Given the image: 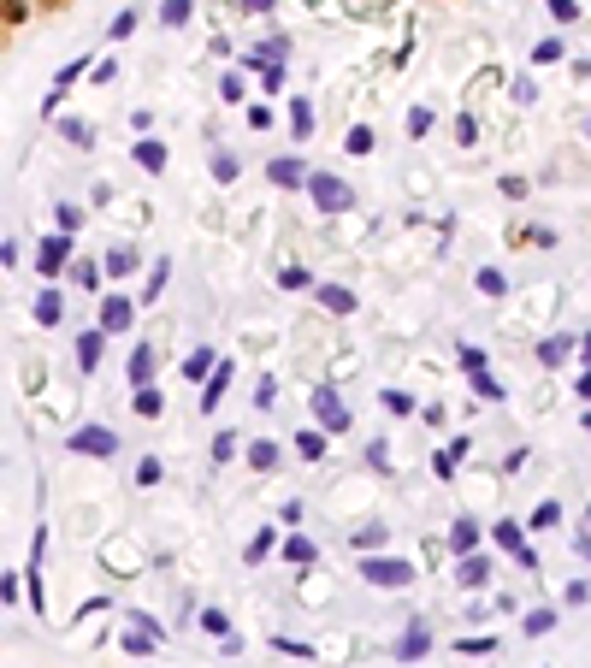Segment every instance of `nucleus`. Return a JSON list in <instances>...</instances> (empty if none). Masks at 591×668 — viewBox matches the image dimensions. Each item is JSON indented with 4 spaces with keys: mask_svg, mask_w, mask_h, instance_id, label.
<instances>
[{
    "mask_svg": "<svg viewBox=\"0 0 591 668\" xmlns=\"http://www.w3.org/2000/svg\"><path fill=\"white\" fill-rule=\"evenodd\" d=\"M361 580H367V586H379V592H396V586H408V580H414V568H408V562H396V556H367V562H361Z\"/></svg>",
    "mask_w": 591,
    "mask_h": 668,
    "instance_id": "obj_1",
    "label": "nucleus"
},
{
    "mask_svg": "<svg viewBox=\"0 0 591 668\" xmlns=\"http://www.w3.org/2000/svg\"><path fill=\"white\" fill-rule=\"evenodd\" d=\"M308 196H314V207H320V213H349V207H355V190H349L343 178H331V172H314Z\"/></svg>",
    "mask_w": 591,
    "mask_h": 668,
    "instance_id": "obj_2",
    "label": "nucleus"
},
{
    "mask_svg": "<svg viewBox=\"0 0 591 668\" xmlns=\"http://www.w3.org/2000/svg\"><path fill=\"white\" fill-rule=\"evenodd\" d=\"M66 444L77 450V456H101V462H107V456H119V432H107V426H77Z\"/></svg>",
    "mask_w": 591,
    "mask_h": 668,
    "instance_id": "obj_3",
    "label": "nucleus"
},
{
    "mask_svg": "<svg viewBox=\"0 0 591 668\" xmlns=\"http://www.w3.org/2000/svg\"><path fill=\"white\" fill-rule=\"evenodd\" d=\"M314 414H320V426H326V432H349V408L337 402L331 385H314Z\"/></svg>",
    "mask_w": 591,
    "mask_h": 668,
    "instance_id": "obj_4",
    "label": "nucleus"
},
{
    "mask_svg": "<svg viewBox=\"0 0 591 668\" xmlns=\"http://www.w3.org/2000/svg\"><path fill=\"white\" fill-rule=\"evenodd\" d=\"M266 178H272L278 190H308V184H314V172H308L302 160H290V154H284V160H272V166H266Z\"/></svg>",
    "mask_w": 591,
    "mask_h": 668,
    "instance_id": "obj_5",
    "label": "nucleus"
},
{
    "mask_svg": "<svg viewBox=\"0 0 591 668\" xmlns=\"http://www.w3.org/2000/svg\"><path fill=\"white\" fill-rule=\"evenodd\" d=\"M66 255H71V237H66V231L42 237V249H36V267H42V278H54V272L66 267Z\"/></svg>",
    "mask_w": 591,
    "mask_h": 668,
    "instance_id": "obj_6",
    "label": "nucleus"
},
{
    "mask_svg": "<svg viewBox=\"0 0 591 668\" xmlns=\"http://www.w3.org/2000/svg\"><path fill=\"white\" fill-rule=\"evenodd\" d=\"M426 645H432V627H426V621H414V627L402 633V645H396V657H402V663H420V657H426Z\"/></svg>",
    "mask_w": 591,
    "mask_h": 668,
    "instance_id": "obj_7",
    "label": "nucleus"
},
{
    "mask_svg": "<svg viewBox=\"0 0 591 668\" xmlns=\"http://www.w3.org/2000/svg\"><path fill=\"white\" fill-rule=\"evenodd\" d=\"M314 296L326 314H355V290H343V284H314Z\"/></svg>",
    "mask_w": 591,
    "mask_h": 668,
    "instance_id": "obj_8",
    "label": "nucleus"
},
{
    "mask_svg": "<svg viewBox=\"0 0 591 668\" xmlns=\"http://www.w3.org/2000/svg\"><path fill=\"white\" fill-rule=\"evenodd\" d=\"M131 326V302L125 296H101V332H125Z\"/></svg>",
    "mask_w": 591,
    "mask_h": 668,
    "instance_id": "obj_9",
    "label": "nucleus"
},
{
    "mask_svg": "<svg viewBox=\"0 0 591 668\" xmlns=\"http://www.w3.org/2000/svg\"><path fill=\"white\" fill-rule=\"evenodd\" d=\"M485 574H491V562H485V556H461V562H456V586H467V592H479V586H485Z\"/></svg>",
    "mask_w": 591,
    "mask_h": 668,
    "instance_id": "obj_10",
    "label": "nucleus"
},
{
    "mask_svg": "<svg viewBox=\"0 0 591 668\" xmlns=\"http://www.w3.org/2000/svg\"><path fill=\"white\" fill-rule=\"evenodd\" d=\"M66 314V296L60 290H36V326H60Z\"/></svg>",
    "mask_w": 591,
    "mask_h": 668,
    "instance_id": "obj_11",
    "label": "nucleus"
},
{
    "mask_svg": "<svg viewBox=\"0 0 591 668\" xmlns=\"http://www.w3.org/2000/svg\"><path fill=\"white\" fill-rule=\"evenodd\" d=\"M101 349H107V332H83V337H77V367H83V373H95Z\"/></svg>",
    "mask_w": 591,
    "mask_h": 668,
    "instance_id": "obj_12",
    "label": "nucleus"
},
{
    "mask_svg": "<svg viewBox=\"0 0 591 668\" xmlns=\"http://www.w3.org/2000/svg\"><path fill=\"white\" fill-rule=\"evenodd\" d=\"M136 166H142V172H166V142L142 136V142H136Z\"/></svg>",
    "mask_w": 591,
    "mask_h": 668,
    "instance_id": "obj_13",
    "label": "nucleus"
},
{
    "mask_svg": "<svg viewBox=\"0 0 591 668\" xmlns=\"http://www.w3.org/2000/svg\"><path fill=\"white\" fill-rule=\"evenodd\" d=\"M284 562H296V568H314V562H320L314 538H284Z\"/></svg>",
    "mask_w": 591,
    "mask_h": 668,
    "instance_id": "obj_14",
    "label": "nucleus"
},
{
    "mask_svg": "<svg viewBox=\"0 0 591 668\" xmlns=\"http://www.w3.org/2000/svg\"><path fill=\"white\" fill-rule=\"evenodd\" d=\"M225 385H231V361H219V367H213V385H201V408H207V414H213V402L225 397Z\"/></svg>",
    "mask_w": 591,
    "mask_h": 668,
    "instance_id": "obj_15",
    "label": "nucleus"
},
{
    "mask_svg": "<svg viewBox=\"0 0 591 668\" xmlns=\"http://www.w3.org/2000/svg\"><path fill=\"white\" fill-rule=\"evenodd\" d=\"M473 544H479V527H473V521H456V527H450V550H456V556H473Z\"/></svg>",
    "mask_w": 591,
    "mask_h": 668,
    "instance_id": "obj_16",
    "label": "nucleus"
},
{
    "mask_svg": "<svg viewBox=\"0 0 591 668\" xmlns=\"http://www.w3.org/2000/svg\"><path fill=\"white\" fill-rule=\"evenodd\" d=\"M568 349H574V337H544V343H538V361L556 367V361H568Z\"/></svg>",
    "mask_w": 591,
    "mask_h": 668,
    "instance_id": "obj_17",
    "label": "nucleus"
},
{
    "mask_svg": "<svg viewBox=\"0 0 591 668\" xmlns=\"http://www.w3.org/2000/svg\"><path fill=\"white\" fill-rule=\"evenodd\" d=\"M296 456H302V462H320V456H326V432H296Z\"/></svg>",
    "mask_w": 591,
    "mask_h": 668,
    "instance_id": "obj_18",
    "label": "nucleus"
},
{
    "mask_svg": "<svg viewBox=\"0 0 591 668\" xmlns=\"http://www.w3.org/2000/svg\"><path fill=\"white\" fill-rule=\"evenodd\" d=\"M521 627L532 633V639H544V633L556 627V609H550V603H544V609H526V621H521Z\"/></svg>",
    "mask_w": 591,
    "mask_h": 668,
    "instance_id": "obj_19",
    "label": "nucleus"
},
{
    "mask_svg": "<svg viewBox=\"0 0 591 668\" xmlns=\"http://www.w3.org/2000/svg\"><path fill=\"white\" fill-rule=\"evenodd\" d=\"M385 538H391V527H349V544H355V550H379Z\"/></svg>",
    "mask_w": 591,
    "mask_h": 668,
    "instance_id": "obj_20",
    "label": "nucleus"
},
{
    "mask_svg": "<svg viewBox=\"0 0 591 668\" xmlns=\"http://www.w3.org/2000/svg\"><path fill=\"white\" fill-rule=\"evenodd\" d=\"M148 379H154V349L142 343V349L131 355V385H148Z\"/></svg>",
    "mask_w": 591,
    "mask_h": 668,
    "instance_id": "obj_21",
    "label": "nucleus"
},
{
    "mask_svg": "<svg viewBox=\"0 0 591 668\" xmlns=\"http://www.w3.org/2000/svg\"><path fill=\"white\" fill-rule=\"evenodd\" d=\"M201 633H213V639H231V615H225V609H201Z\"/></svg>",
    "mask_w": 591,
    "mask_h": 668,
    "instance_id": "obj_22",
    "label": "nucleus"
},
{
    "mask_svg": "<svg viewBox=\"0 0 591 668\" xmlns=\"http://www.w3.org/2000/svg\"><path fill=\"white\" fill-rule=\"evenodd\" d=\"M491 533H497V544H503V550H515V556H521V550H526V538H521V521H497Z\"/></svg>",
    "mask_w": 591,
    "mask_h": 668,
    "instance_id": "obj_23",
    "label": "nucleus"
},
{
    "mask_svg": "<svg viewBox=\"0 0 591 668\" xmlns=\"http://www.w3.org/2000/svg\"><path fill=\"white\" fill-rule=\"evenodd\" d=\"M290 131L308 142V131H314V107H308V101H290Z\"/></svg>",
    "mask_w": 591,
    "mask_h": 668,
    "instance_id": "obj_24",
    "label": "nucleus"
},
{
    "mask_svg": "<svg viewBox=\"0 0 591 668\" xmlns=\"http://www.w3.org/2000/svg\"><path fill=\"white\" fill-rule=\"evenodd\" d=\"M107 272H113V278L136 272V249H119V243H113V249H107Z\"/></svg>",
    "mask_w": 591,
    "mask_h": 668,
    "instance_id": "obj_25",
    "label": "nucleus"
},
{
    "mask_svg": "<svg viewBox=\"0 0 591 668\" xmlns=\"http://www.w3.org/2000/svg\"><path fill=\"white\" fill-rule=\"evenodd\" d=\"M160 408H166V397H160L154 385H142V391H136V414H142V420H154Z\"/></svg>",
    "mask_w": 591,
    "mask_h": 668,
    "instance_id": "obj_26",
    "label": "nucleus"
},
{
    "mask_svg": "<svg viewBox=\"0 0 591 668\" xmlns=\"http://www.w3.org/2000/svg\"><path fill=\"white\" fill-rule=\"evenodd\" d=\"M473 284H479L485 296H503V290H509V278H503L497 267H479V278H473Z\"/></svg>",
    "mask_w": 591,
    "mask_h": 668,
    "instance_id": "obj_27",
    "label": "nucleus"
},
{
    "mask_svg": "<svg viewBox=\"0 0 591 668\" xmlns=\"http://www.w3.org/2000/svg\"><path fill=\"white\" fill-rule=\"evenodd\" d=\"M71 284H77V290H95V284H101V267H95V261H77V267H71Z\"/></svg>",
    "mask_w": 591,
    "mask_h": 668,
    "instance_id": "obj_28",
    "label": "nucleus"
},
{
    "mask_svg": "<svg viewBox=\"0 0 591 668\" xmlns=\"http://www.w3.org/2000/svg\"><path fill=\"white\" fill-rule=\"evenodd\" d=\"M154 645H160V639H154V633H142V627H131V633H125V651H131V657H148Z\"/></svg>",
    "mask_w": 591,
    "mask_h": 668,
    "instance_id": "obj_29",
    "label": "nucleus"
},
{
    "mask_svg": "<svg viewBox=\"0 0 591 668\" xmlns=\"http://www.w3.org/2000/svg\"><path fill=\"white\" fill-rule=\"evenodd\" d=\"M562 54H568V48H562V42H556V36H544V42H538V48H532V60H538V66H556V60H562Z\"/></svg>",
    "mask_w": 591,
    "mask_h": 668,
    "instance_id": "obj_30",
    "label": "nucleus"
},
{
    "mask_svg": "<svg viewBox=\"0 0 591 668\" xmlns=\"http://www.w3.org/2000/svg\"><path fill=\"white\" fill-rule=\"evenodd\" d=\"M556 521H562V503H550V497H544V503L532 509V521H526V527H556Z\"/></svg>",
    "mask_w": 591,
    "mask_h": 668,
    "instance_id": "obj_31",
    "label": "nucleus"
},
{
    "mask_svg": "<svg viewBox=\"0 0 591 668\" xmlns=\"http://www.w3.org/2000/svg\"><path fill=\"white\" fill-rule=\"evenodd\" d=\"M190 6H196V0H166V6H160V24H172V30H178V24L190 18Z\"/></svg>",
    "mask_w": 591,
    "mask_h": 668,
    "instance_id": "obj_32",
    "label": "nucleus"
},
{
    "mask_svg": "<svg viewBox=\"0 0 591 668\" xmlns=\"http://www.w3.org/2000/svg\"><path fill=\"white\" fill-rule=\"evenodd\" d=\"M473 391L485 402H503V385H497V373H473Z\"/></svg>",
    "mask_w": 591,
    "mask_h": 668,
    "instance_id": "obj_33",
    "label": "nucleus"
},
{
    "mask_svg": "<svg viewBox=\"0 0 591 668\" xmlns=\"http://www.w3.org/2000/svg\"><path fill=\"white\" fill-rule=\"evenodd\" d=\"M184 373H190V379H207V373H213V349H196V355L184 361Z\"/></svg>",
    "mask_w": 591,
    "mask_h": 668,
    "instance_id": "obj_34",
    "label": "nucleus"
},
{
    "mask_svg": "<svg viewBox=\"0 0 591 668\" xmlns=\"http://www.w3.org/2000/svg\"><path fill=\"white\" fill-rule=\"evenodd\" d=\"M213 178H219V184H231V178H237V154H225V148H219V154H213Z\"/></svg>",
    "mask_w": 591,
    "mask_h": 668,
    "instance_id": "obj_35",
    "label": "nucleus"
},
{
    "mask_svg": "<svg viewBox=\"0 0 591 668\" xmlns=\"http://www.w3.org/2000/svg\"><path fill=\"white\" fill-rule=\"evenodd\" d=\"M83 71H89L83 60H71V66H60V77H54V95H66V89L77 83V77H83Z\"/></svg>",
    "mask_w": 591,
    "mask_h": 668,
    "instance_id": "obj_36",
    "label": "nucleus"
},
{
    "mask_svg": "<svg viewBox=\"0 0 591 668\" xmlns=\"http://www.w3.org/2000/svg\"><path fill=\"white\" fill-rule=\"evenodd\" d=\"M343 148H349V154H367V148H373V131H367V125H355V131L343 136Z\"/></svg>",
    "mask_w": 591,
    "mask_h": 668,
    "instance_id": "obj_37",
    "label": "nucleus"
},
{
    "mask_svg": "<svg viewBox=\"0 0 591 668\" xmlns=\"http://www.w3.org/2000/svg\"><path fill=\"white\" fill-rule=\"evenodd\" d=\"M249 462H255V468H272V462H278V444H249Z\"/></svg>",
    "mask_w": 591,
    "mask_h": 668,
    "instance_id": "obj_38",
    "label": "nucleus"
},
{
    "mask_svg": "<svg viewBox=\"0 0 591 668\" xmlns=\"http://www.w3.org/2000/svg\"><path fill=\"white\" fill-rule=\"evenodd\" d=\"M54 219H60V231H77V225H83V213H77V207H71V201H60V207H54Z\"/></svg>",
    "mask_w": 591,
    "mask_h": 668,
    "instance_id": "obj_39",
    "label": "nucleus"
},
{
    "mask_svg": "<svg viewBox=\"0 0 591 668\" xmlns=\"http://www.w3.org/2000/svg\"><path fill=\"white\" fill-rule=\"evenodd\" d=\"M160 290H166V261H154V267H148V290H142V296H148V302H154V296H160Z\"/></svg>",
    "mask_w": 591,
    "mask_h": 668,
    "instance_id": "obj_40",
    "label": "nucleus"
},
{
    "mask_svg": "<svg viewBox=\"0 0 591 668\" xmlns=\"http://www.w3.org/2000/svg\"><path fill=\"white\" fill-rule=\"evenodd\" d=\"M136 485H160V462H154V456L136 462Z\"/></svg>",
    "mask_w": 591,
    "mask_h": 668,
    "instance_id": "obj_41",
    "label": "nucleus"
},
{
    "mask_svg": "<svg viewBox=\"0 0 591 668\" xmlns=\"http://www.w3.org/2000/svg\"><path fill=\"white\" fill-rule=\"evenodd\" d=\"M219 95H225V101H243V77H237V71H225V77H219Z\"/></svg>",
    "mask_w": 591,
    "mask_h": 668,
    "instance_id": "obj_42",
    "label": "nucleus"
},
{
    "mask_svg": "<svg viewBox=\"0 0 591 668\" xmlns=\"http://www.w3.org/2000/svg\"><path fill=\"white\" fill-rule=\"evenodd\" d=\"M66 136H71V142H77V148H89V142H95V131H89L83 119H66Z\"/></svg>",
    "mask_w": 591,
    "mask_h": 668,
    "instance_id": "obj_43",
    "label": "nucleus"
},
{
    "mask_svg": "<svg viewBox=\"0 0 591 668\" xmlns=\"http://www.w3.org/2000/svg\"><path fill=\"white\" fill-rule=\"evenodd\" d=\"M272 544H278V538H272V533H261V538H249V550H243V556H249V562H261V556L272 550Z\"/></svg>",
    "mask_w": 591,
    "mask_h": 668,
    "instance_id": "obj_44",
    "label": "nucleus"
},
{
    "mask_svg": "<svg viewBox=\"0 0 591 668\" xmlns=\"http://www.w3.org/2000/svg\"><path fill=\"white\" fill-rule=\"evenodd\" d=\"M550 12H556L562 24H574V18H580V0H550Z\"/></svg>",
    "mask_w": 591,
    "mask_h": 668,
    "instance_id": "obj_45",
    "label": "nucleus"
},
{
    "mask_svg": "<svg viewBox=\"0 0 591 668\" xmlns=\"http://www.w3.org/2000/svg\"><path fill=\"white\" fill-rule=\"evenodd\" d=\"M408 131L426 136V131H432V113H426V107H414V113H408Z\"/></svg>",
    "mask_w": 591,
    "mask_h": 668,
    "instance_id": "obj_46",
    "label": "nucleus"
},
{
    "mask_svg": "<svg viewBox=\"0 0 591 668\" xmlns=\"http://www.w3.org/2000/svg\"><path fill=\"white\" fill-rule=\"evenodd\" d=\"M385 408H391V414H408V408H414V397H408V391H385Z\"/></svg>",
    "mask_w": 591,
    "mask_h": 668,
    "instance_id": "obj_47",
    "label": "nucleus"
},
{
    "mask_svg": "<svg viewBox=\"0 0 591 668\" xmlns=\"http://www.w3.org/2000/svg\"><path fill=\"white\" fill-rule=\"evenodd\" d=\"M278 284H284V290H308V272H302V267H284V278H278Z\"/></svg>",
    "mask_w": 591,
    "mask_h": 668,
    "instance_id": "obj_48",
    "label": "nucleus"
},
{
    "mask_svg": "<svg viewBox=\"0 0 591 668\" xmlns=\"http://www.w3.org/2000/svg\"><path fill=\"white\" fill-rule=\"evenodd\" d=\"M237 456V438H213V462H231Z\"/></svg>",
    "mask_w": 591,
    "mask_h": 668,
    "instance_id": "obj_49",
    "label": "nucleus"
},
{
    "mask_svg": "<svg viewBox=\"0 0 591 668\" xmlns=\"http://www.w3.org/2000/svg\"><path fill=\"white\" fill-rule=\"evenodd\" d=\"M461 651H467V657H491V651H497V639H467Z\"/></svg>",
    "mask_w": 591,
    "mask_h": 668,
    "instance_id": "obj_50",
    "label": "nucleus"
},
{
    "mask_svg": "<svg viewBox=\"0 0 591 668\" xmlns=\"http://www.w3.org/2000/svg\"><path fill=\"white\" fill-rule=\"evenodd\" d=\"M0 598H6V603H18V574H12V568L0 574Z\"/></svg>",
    "mask_w": 591,
    "mask_h": 668,
    "instance_id": "obj_51",
    "label": "nucleus"
},
{
    "mask_svg": "<svg viewBox=\"0 0 591 668\" xmlns=\"http://www.w3.org/2000/svg\"><path fill=\"white\" fill-rule=\"evenodd\" d=\"M136 30V12H119V18H113V42H119V36H131Z\"/></svg>",
    "mask_w": 591,
    "mask_h": 668,
    "instance_id": "obj_52",
    "label": "nucleus"
},
{
    "mask_svg": "<svg viewBox=\"0 0 591 668\" xmlns=\"http://www.w3.org/2000/svg\"><path fill=\"white\" fill-rule=\"evenodd\" d=\"M515 101H521V107H532V101H538V89H532V77H521V83H515Z\"/></svg>",
    "mask_w": 591,
    "mask_h": 668,
    "instance_id": "obj_53",
    "label": "nucleus"
},
{
    "mask_svg": "<svg viewBox=\"0 0 591 668\" xmlns=\"http://www.w3.org/2000/svg\"><path fill=\"white\" fill-rule=\"evenodd\" d=\"M473 136H479V125H473V119L461 113V119H456V142H473Z\"/></svg>",
    "mask_w": 591,
    "mask_h": 668,
    "instance_id": "obj_54",
    "label": "nucleus"
},
{
    "mask_svg": "<svg viewBox=\"0 0 591 668\" xmlns=\"http://www.w3.org/2000/svg\"><path fill=\"white\" fill-rule=\"evenodd\" d=\"M574 391H580V397L591 402V367H586V379H580V385H574Z\"/></svg>",
    "mask_w": 591,
    "mask_h": 668,
    "instance_id": "obj_55",
    "label": "nucleus"
},
{
    "mask_svg": "<svg viewBox=\"0 0 591 668\" xmlns=\"http://www.w3.org/2000/svg\"><path fill=\"white\" fill-rule=\"evenodd\" d=\"M243 6H249V12H272V0H243Z\"/></svg>",
    "mask_w": 591,
    "mask_h": 668,
    "instance_id": "obj_56",
    "label": "nucleus"
},
{
    "mask_svg": "<svg viewBox=\"0 0 591 668\" xmlns=\"http://www.w3.org/2000/svg\"><path fill=\"white\" fill-rule=\"evenodd\" d=\"M574 550H580V556H591V538H574Z\"/></svg>",
    "mask_w": 591,
    "mask_h": 668,
    "instance_id": "obj_57",
    "label": "nucleus"
},
{
    "mask_svg": "<svg viewBox=\"0 0 591 668\" xmlns=\"http://www.w3.org/2000/svg\"><path fill=\"white\" fill-rule=\"evenodd\" d=\"M580 349H586V367H591V332H586V337H580Z\"/></svg>",
    "mask_w": 591,
    "mask_h": 668,
    "instance_id": "obj_58",
    "label": "nucleus"
},
{
    "mask_svg": "<svg viewBox=\"0 0 591 668\" xmlns=\"http://www.w3.org/2000/svg\"><path fill=\"white\" fill-rule=\"evenodd\" d=\"M586 131H591V125H586Z\"/></svg>",
    "mask_w": 591,
    "mask_h": 668,
    "instance_id": "obj_59",
    "label": "nucleus"
}]
</instances>
